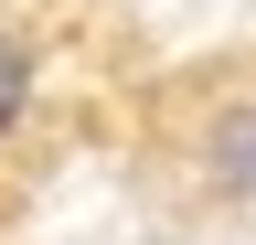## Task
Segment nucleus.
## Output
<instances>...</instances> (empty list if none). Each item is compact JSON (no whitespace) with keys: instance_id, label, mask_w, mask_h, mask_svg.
Returning <instances> with one entry per match:
<instances>
[{"instance_id":"2","label":"nucleus","mask_w":256,"mask_h":245,"mask_svg":"<svg viewBox=\"0 0 256 245\" xmlns=\"http://www.w3.org/2000/svg\"><path fill=\"white\" fill-rule=\"evenodd\" d=\"M22 117H32V43L0 21V139H22Z\"/></svg>"},{"instance_id":"1","label":"nucleus","mask_w":256,"mask_h":245,"mask_svg":"<svg viewBox=\"0 0 256 245\" xmlns=\"http://www.w3.org/2000/svg\"><path fill=\"white\" fill-rule=\"evenodd\" d=\"M214 181V192H256V107H235V117H214L203 128V160H192Z\"/></svg>"}]
</instances>
